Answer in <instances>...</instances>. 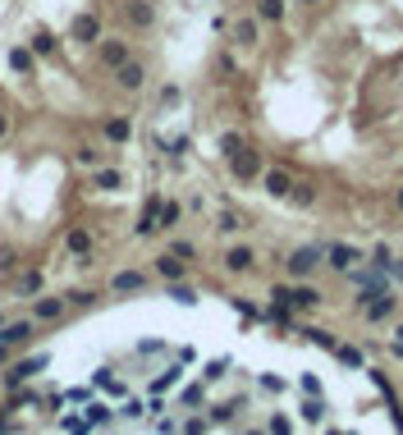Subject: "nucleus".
Returning <instances> with one entry per match:
<instances>
[{"label":"nucleus","instance_id":"nucleus-1","mask_svg":"<svg viewBox=\"0 0 403 435\" xmlns=\"http://www.w3.org/2000/svg\"><path fill=\"white\" fill-rule=\"evenodd\" d=\"M271 303H284L289 312H316V307H326V294L312 280H294V284H275Z\"/></svg>","mask_w":403,"mask_h":435},{"label":"nucleus","instance_id":"nucleus-2","mask_svg":"<svg viewBox=\"0 0 403 435\" xmlns=\"http://www.w3.org/2000/svg\"><path fill=\"white\" fill-rule=\"evenodd\" d=\"M321 266H326V248H316V243H303V248H294L284 257V275L289 280H312Z\"/></svg>","mask_w":403,"mask_h":435},{"label":"nucleus","instance_id":"nucleus-3","mask_svg":"<svg viewBox=\"0 0 403 435\" xmlns=\"http://www.w3.org/2000/svg\"><path fill=\"white\" fill-rule=\"evenodd\" d=\"M358 316L367 321V326H385V321H394V316H399V294H394V289H385V294H371L367 303L358 307Z\"/></svg>","mask_w":403,"mask_h":435},{"label":"nucleus","instance_id":"nucleus-4","mask_svg":"<svg viewBox=\"0 0 403 435\" xmlns=\"http://www.w3.org/2000/svg\"><path fill=\"white\" fill-rule=\"evenodd\" d=\"M362 261H367V252H362L358 243H344V239H339V243H326V266H330L335 275H349L353 266H362Z\"/></svg>","mask_w":403,"mask_h":435},{"label":"nucleus","instance_id":"nucleus-5","mask_svg":"<svg viewBox=\"0 0 403 435\" xmlns=\"http://www.w3.org/2000/svg\"><path fill=\"white\" fill-rule=\"evenodd\" d=\"M294 170L289 165H266L262 170V193L266 197H275V202H289V193H294Z\"/></svg>","mask_w":403,"mask_h":435},{"label":"nucleus","instance_id":"nucleus-6","mask_svg":"<svg viewBox=\"0 0 403 435\" xmlns=\"http://www.w3.org/2000/svg\"><path fill=\"white\" fill-rule=\"evenodd\" d=\"M262 152H257V147H243V152H234L229 156V174H234V179H239V184H252V179H262Z\"/></svg>","mask_w":403,"mask_h":435},{"label":"nucleus","instance_id":"nucleus-7","mask_svg":"<svg viewBox=\"0 0 403 435\" xmlns=\"http://www.w3.org/2000/svg\"><path fill=\"white\" fill-rule=\"evenodd\" d=\"M220 266H225L229 275H252L257 271V248H252V243H229Z\"/></svg>","mask_w":403,"mask_h":435},{"label":"nucleus","instance_id":"nucleus-8","mask_svg":"<svg viewBox=\"0 0 403 435\" xmlns=\"http://www.w3.org/2000/svg\"><path fill=\"white\" fill-rule=\"evenodd\" d=\"M115 83H120V92H142V87H147V65H142V60H124V65L115 69Z\"/></svg>","mask_w":403,"mask_h":435},{"label":"nucleus","instance_id":"nucleus-9","mask_svg":"<svg viewBox=\"0 0 403 435\" xmlns=\"http://www.w3.org/2000/svg\"><path fill=\"white\" fill-rule=\"evenodd\" d=\"M97 55H101V65H106V69H120L124 60H133L124 37H106V42H97Z\"/></svg>","mask_w":403,"mask_h":435},{"label":"nucleus","instance_id":"nucleus-10","mask_svg":"<svg viewBox=\"0 0 403 435\" xmlns=\"http://www.w3.org/2000/svg\"><path fill=\"white\" fill-rule=\"evenodd\" d=\"M161 193H152L147 197V207H142V220H138V239H152L156 229H161Z\"/></svg>","mask_w":403,"mask_h":435},{"label":"nucleus","instance_id":"nucleus-11","mask_svg":"<svg viewBox=\"0 0 403 435\" xmlns=\"http://www.w3.org/2000/svg\"><path fill=\"white\" fill-rule=\"evenodd\" d=\"M156 275H161L165 284H175V280H188V261H179L175 252H161V257H156Z\"/></svg>","mask_w":403,"mask_h":435},{"label":"nucleus","instance_id":"nucleus-12","mask_svg":"<svg viewBox=\"0 0 403 435\" xmlns=\"http://www.w3.org/2000/svg\"><path fill=\"white\" fill-rule=\"evenodd\" d=\"M124 19H129L133 28H152L156 23V5L152 0H129V5H124Z\"/></svg>","mask_w":403,"mask_h":435},{"label":"nucleus","instance_id":"nucleus-13","mask_svg":"<svg viewBox=\"0 0 403 435\" xmlns=\"http://www.w3.org/2000/svg\"><path fill=\"white\" fill-rule=\"evenodd\" d=\"M69 33H74V42H101V19L97 14H78Z\"/></svg>","mask_w":403,"mask_h":435},{"label":"nucleus","instance_id":"nucleus-14","mask_svg":"<svg viewBox=\"0 0 403 435\" xmlns=\"http://www.w3.org/2000/svg\"><path fill=\"white\" fill-rule=\"evenodd\" d=\"M110 289H115V294H142V289H147V275L142 271H120L115 280H110Z\"/></svg>","mask_w":403,"mask_h":435},{"label":"nucleus","instance_id":"nucleus-15","mask_svg":"<svg viewBox=\"0 0 403 435\" xmlns=\"http://www.w3.org/2000/svg\"><path fill=\"white\" fill-rule=\"evenodd\" d=\"M298 417L312 422V426H321V422H326V399H321V394H307V399L298 403Z\"/></svg>","mask_w":403,"mask_h":435},{"label":"nucleus","instance_id":"nucleus-16","mask_svg":"<svg viewBox=\"0 0 403 435\" xmlns=\"http://www.w3.org/2000/svg\"><path fill=\"white\" fill-rule=\"evenodd\" d=\"M234 42L239 46H257L262 42V19H239L234 23Z\"/></svg>","mask_w":403,"mask_h":435},{"label":"nucleus","instance_id":"nucleus-17","mask_svg":"<svg viewBox=\"0 0 403 435\" xmlns=\"http://www.w3.org/2000/svg\"><path fill=\"white\" fill-rule=\"evenodd\" d=\"M37 335V330H33V321H14V326H5V330H0V344H28V339H33Z\"/></svg>","mask_w":403,"mask_h":435},{"label":"nucleus","instance_id":"nucleus-18","mask_svg":"<svg viewBox=\"0 0 403 435\" xmlns=\"http://www.w3.org/2000/svg\"><path fill=\"white\" fill-rule=\"evenodd\" d=\"M42 367H46V358H33V362H14V367L5 371V385H23L28 376H33V371H42Z\"/></svg>","mask_w":403,"mask_h":435},{"label":"nucleus","instance_id":"nucleus-19","mask_svg":"<svg viewBox=\"0 0 403 435\" xmlns=\"http://www.w3.org/2000/svg\"><path fill=\"white\" fill-rule=\"evenodd\" d=\"M92 184H97L101 193H120V188H124V174H120V170H101V165H97Z\"/></svg>","mask_w":403,"mask_h":435},{"label":"nucleus","instance_id":"nucleus-20","mask_svg":"<svg viewBox=\"0 0 403 435\" xmlns=\"http://www.w3.org/2000/svg\"><path fill=\"white\" fill-rule=\"evenodd\" d=\"M216 234H225V239L243 234V216H239V211H220V216H216Z\"/></svg>","mask_w":403,"mask_h":435},{"label":"nucleus","instance_id":"nucleus-21","mask_svg":"<svg viewBox=\"0 0 403 435\" xmlns=\"http://www.w3.org/2000/svg\"><path fill=\"white\" fill-rule=\"evenodd\" d=\"M284 10H289L284 0H257V19L262 23H284Z\"/></svg>","mask_w":403,"mask_h":435},{"label":"nucleus","instance_id":"nucleus-22","mask_svg":"<svg viewBox=\"0 0 403 435\" xmlns=\"http://www.w3.org/2000/svg\"><path fill=\"white\" fill-rule=\"evenodd\" d=\"M289 202H294V207H316V184H307V179H298L294 184V193H289Z\"/></svg>","mask_w":403,"mask_h":435},{"label":"nucleus","instance_id":"nucleus-23","mask_svg":"<svg viewBox=\"0 0 403 435\" xmlns=\"http://www.w3.org/2000/svg\"><path fill=\"white\" fill-rule=\"evenodd\" d=\"M367 261L376 266V271H390V266H394V248H390V243H371Z\"/></svg>","mask_w":403,"mask_h":435},{"label":"nucleus","instance_id":"nucleus-24","mask_svg":"<svg viewBox=\"0 0 403 435\" xmlns=\"http://www.w3.org/2000/svg\"><path fill=\"white\" fill-rule=\"evenodd\" d=\"M60 312H65V298H37V307H33L37 321H55Z\"/></svg>","mask_w":403,"mask_h":435},{"label":"nucleus","instance_id":"nucleus-25","mask_svg":"<svg viewBox=\"0 0 403 435\" xmlns=\"http://www.w3.org/2000/svg\"><path fill=\"white\" fill-rule=\"evenodd\" d=\"M101 133H106V138H110V142H129V133H133V124H129V120H124V115H115V120H106V129H101Z\"/></svg>","mask_w":403,"mask_h":435},{"label":"nucleus","instance_id":"nucleus-26","mask_svg":"<svg viewBox=\"0 0 403 435\" xmlns=\"http://www.w3.org/2000/svg\"><path fill=\"white\" fill-rule=\"evenodd\" d=\"M335 358L344 362V367H349V371H362V367H367V358H362V353H358V348H353V344H339V348H335Z\"/></svg>","mask_w":403,"mask_h":435},{"label":"nucleus","instance_id":"nucleus-27","mask_svg":"<svg viewBox=\"0 0 403 435\" xmlns=\"http://www.w3.org/2000/svg\"><path fill=\"white\" fill-rule=\"evenodd\" d=\"M10 69L14 74H33V51H28V46H14L10 51Z\"/></svg>","mask_w":403,"mask_h":435},{"label":"nucleus","instance_id":"nucleus-28","mask_svg":"<svg viewBox=\"0 0 403 435\" xmlns=\"http://www.w3.org/2000/svg\"><path fill=\"white\" fill-rule=\"evenodd\" d=\"M170 298L184 303V307H193L197 303V289H193V284H184V280H175V284H170Z\"/></svg>","mask_w":403,"mask_h":435},{"label":"nucleus","instance_id":"nucleus-29","mask_svg":"<svg viewBox=\"0 0 403 435\" xmlns=\"http://www.w3.org/2000/svg\"><path fill=\"white\" fill-rule=\"evenodd\" d=\"M243 147H248V142H243V133H220V156H234V152H243Z\"/></svg>","mask_w":403,"mask_h":435},{"label":"nucleus","instance_id":"nucleus-30","mask_svg":"<svg viewBox=\"0 0 403 435\" xmlns=\"http://www.w3.org/2000/svg\"><path fill=\"white\" fill-rule=\"evenodd\" d=\"M266 435H294V422H289V413H271V422H266Z\"/></svg>","mask_w":403,"mask_h":435},{"label":"nucleus","instance_id":"nucleus-31","mask_svg":"<svg viewBox=\"0 0 403 435\" xmlns=\"http://www.w3.org/2000/svg\"><path fill=\"white\" fill-rule=\"evenodd\" d=\"M298 335H307L316 348H326V353H335V348H339V339H335V335H326V330H298Z\"/></svg>","mask_w":403,"mask_h":435},{"label":"nucleus","instance_id":"nucleus-32","mask_svg":"<svg viewBox=\"0 0 403 435\" xmlns=\"http://www.w3.org/2000/svg\"><path fill=\"white\" fill-rule=\"evenodd\" d=\"M179 220H184V207H179V202H165L161 207V229H175Z\"/></svg>","mask_w":403,"mask_h":435},{"label":"nucleus","instance_id":"nucleus-33","mask_svg":"<svg viewBox=\"0 0 403 435\" xmlns=\"http://www.w3.org/2000/svg\"><path fill=\"white\" fill-rule=\"evenodd\" d=\"M390 358L403 362V321H394V330H390Z\"/></svg>","mask_w":403,"mask_h":435},{"label":"nucleus","instance_id":"nucleus-34","mask_svg":"<svg viewBox=\"0 0 403 435\" xmlns=\"http://www.w3.org/2000/svg\"><path fill=\"white\" fill-rule=\"evenodd\" d=\"M69 252H83V257H88V248H92V239H88V229H74V234H69Z\"/></svg>","mask_w":403,"mask_h":435},{"label":"nucleus","instance_id":"nucleus-35","mask_svg":"<svg viewBox=\"0 0 403 435\" xmlns=\"http://www.w3.org/2000/svg\"><path fill=\"white\" fill-rule=\"evenodd\" d=\"M170 252H175L179 261H193V257H197V243H188V239H175V243H170Z\"/></svg>","mask_w":403,"mask_h":435},{"label":"nucleus","instance_id":"nucleus-36","mask_svg":"<svg viewBox=\"0 0 403 435\" xmlns=\"http://www.w3.org/2000/svg\"><path fill=\"white\" fill-rule=\"evenodd\" d=\"M234 408H239V403H220V408H211V422H234Z\"/></svg>","mask_w":403,"mask_h":435},{"label":"nucleus","instance_id":"nucleus-37","mask_svg":"<svg viewBox=\"0 0 403 435\" xmlns=\"http://www.w3.org/2000/svg\"><path fill=\"white\" fill-rule=\"evenodd\" d=\"M33 51H37V55H51V51H55V37H51V33H37V37H33Z\"/></svg>","mask_w":403,"mask_h":435},{"label":"nucleus","instance_id":"nucleus-38","mask_svg":"<svg viewBox=\"0 0 403 435\" xmlns=\"http://www.w3.org/2000/svg\"><path fill=\"white\" fill-rule=\"evenodd\" d=\"M78 165H92V170H97V165H101V152H97V147H78Z\"/></svg>","mask_w":403,"mask_h":435},{"label":"nucleus","instance_id":"nucleus-39","mask_svg":"<svg viewBox=\"0 0 403 435\" xmlns=\"http://www.w3.org/2000/svg\"><path fill=\"white\" fill-rule=\"evenodd\" d=\"M69 303H74V307H92V303H97V294H92V289H74Z\"/></svg>","mask_w":403,"mask_h":435},{"label":"nucleus","instance_id":"nucleus-40","mask_svg":"<svg viewBox=\"0 0 403 435\" xmlns=\"http://www.w3.org/2000/svg\"><path fill=\"white\" fill-rule=\"evenodd\" d=\"M225 371H229V362H225V358L207 362V381H220V376H225Z\"/></svg>","mask_w":403,"mask_h":435},{"label":"nucleus","instance_id":"nucleus-41","mask_svg":"<svg viewBox=\"0 0 403 435\" xmlns=\"http://www.w3.org/2000/svg\"><path fill=\"white\" fill-rule=\"evenodd\" d=\"M37 289H42V275L28 271V275H23V294H37Z\"/></svg>","mask_w":403,"mask_h":435},{"label":"nucleus","instance_id":"nucleus-42","mask_svg":"<svg viewBox=\"0 0 403 435\" xmlns=\"http://www.w3.org/2000/svg\"><path fill=\"white\" fill-rule=\"evenodd\" d=\"M175 381H179V367H170V371H165V376H161V381L152 385V390H170V385H175Z\"/></svg>","mask_w":403,"mask_h":435},{"label":"nucleus","instance_id":"nucleus-43","mask_svg":"<svg viewBox=\"0 0 403 435\" xmlns=\"http://www.w3.org/2000/svg\"><path fill=\"white\" fill-rule=\"evenodd\" d=\"M88 417H92V422H110V408H106V403H92Z\"/></svg>","mask_w":403,"mask_h":435},{"label":"nucleus","instance_id":"nucleus-44","mask_svg":"<svg viewBox=\"0 0 403 435\" xmlns=\"http://www.w3.org/2000/svg\"><path fill=\"white\" fill-rule=\"evenodd\" d=\"M184 435H207V422H202V417H193V422H184Z\"/></svg>","mask_w":403,"mask_h":435},{"label":"nucleus","instance_id":"nucleus-45","mask_svg":"<svg viewBox=\"0 0 403 435\" xmlns=\"http://www.w3.org/2000/svg\"><path fill=\"white\" fill-rule=\"evenodd\" d=\"M179 97H184V92H179V87L175 83H170V87H161V101H165V106H175V101Z\"/></svg>","mask_w":403,"mask_h":435},{"label":"nucleus","instance_id":"nucleus-46","mask_svg":"<svg viewBox=\"0 0 403 435\" xmlns=\"http://www.w3.org/2000/svg\"><path fill=\"white\" fill-rule=\"evenodd\" d=\"M14 271V248H0V275Z\"/></svg>","mask_w":403,"mask_h":435},{"label":"nucleus","instance_id":"nucleus-47","mask_svg":"<svg viewBox=\"0 0 403 435\" xmlns=\"http://www.w3.org/2000/svg\"><path fill=\"white\" fill-rule=\"evenodd\" d=\"M65 431H74V435H83V431H88V422H83V417H65Z\"/></svg>","mask_w":403,"mask_h":435},{"label":"nucleus","instance_id":"nucleus-48","mask_svg":"<svg viewBox=\"0 0 403 435\" xmlns=\"http://www.w3.org/2000/svg\"><path fill=\"white\" fill-rule=\"evenodd\" d=\"M184 403H188V408H197V403H202V390H197V385H193V390H184Z\"/></svg>","mask_w":403,"mask_h":435},{"label":"nucleus","instance_id":"nucleus-49","mask_svg":"<svg viewBox=\"0 0 403 435\" xmlns=\"http://www.w3.org/2000/svg\"><path fill=\"white\" fill-rule=\"evenodd\" d=\"M390 275H394V280H403V257H394V266H390Z\"/></svg>","mask_w":403,"mask_h":435},{"label":"nucleus","instance_id":"nucleus-50","mask_svg":"<svg viewBox=\"0 0 403 435\" xmlns=\"http://www.w3.org/2000/svg\"><path fill=\"white\" fill-rule=\"evenodd\" d=\"M394 211H403V184L394 188Z\"/></svg>","mask_w":403,"mask_h":435},{"label":"nucleus","instance_id":"nucleus-51","mask_svg":"<svg viewBox=\"0 0 403 435\" xmlns=\"http://www.w3.org/2000/svg\"><path fill=\"white\" fill-rule=\"evenodd\" d=\"M5 133H10V120H5V115H0V138H5Z\"/></svg>","mask_w":403,"mask_h":435},{"label":"nucleus","instance_id":"nucleus-52","mask_svg":"<svg viewBox=\"0 0 403 435\" xmlns=\"http://www.w3.org/2000/svg\"><path fill=\"white\" fill-rule=\"evenodd\" d=\"M326 435H353V431H339V426H330V431Z\"/></svg>","mask_w":403,"mask_h":435},{"label":"nucleus","instance_id":"nucleus-53","mask_svg":"<svg viewBox=\"0 0 403 435\" xmlns=\"http://www.w3.org/2000/svg\"><path fill=\"white\" fill-rule=\"evenodd\" d=\"M5 358H10V344H0V362H5Z\"/></svg>","mask_w":403,"mask_h":435},{"label":"nucleus","instance_id":"nucleus-54","mask_svg":"<svg viewBox=\"0 0 403 435\" xmlns=\"http://www.w3.org/2000/svg\"><path fill=\"white\" fill-rule=\"evenodd\" d=\"M298 5H321V0H298Z\"/></svg>","mask_w":403,"mask_h":435},{"label":"nucleus","instance_id":"nucleus-55","mask_svg":"<svg viewBox=\"0 0 403 435\" xmlns=\"http://www.w3.org/2000/svg\"><path fill=\"white\" fill-rule=\"evenodd\" d=\"M248 435H266V431H248Z\"/></svg>","mask_w":403,"mask_h":435}]
</instances>
